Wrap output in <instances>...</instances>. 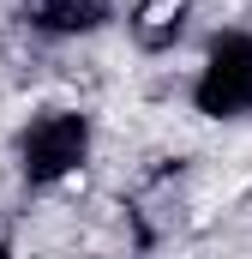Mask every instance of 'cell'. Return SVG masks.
<instances>
[{"mask_svg":"<svg viewBox=\"0 0 252 259\" xmlns=\"http://www.w3.org/2000/svg\"><path fill=\"white\" fill-rule=\"evenodd\" d=\"M186 109L198 121H246L252 115V30L228 24L198 49V66L186 78Z\"/></svg>","mask_w":252,"mask_h":259,"instance_id":"obj_2","label":"cell"},{"mask_svg":"<svg viewBox=\"0 0 252 259\" xmlns=\"http://www.w3.org/2000/svg\"><path fill=\"white\" fill-rule=\"evenodd\" d=\"M192 18H198V0H132L120 24L138 55H174L192 36Z\"/></svg>","mask_w":252,"mask_h":259,"instance_id":"obj_4","label":"cell"},{"mask_svg":"<svg viewBox=\"0 0 252 259\" xmlns=\"http://www.w3.org/2000/svg\"><path fill=\"white\" fill-rule=\"evenodd\" d=\"M18 18L42 42H90L120 24V0H18Z\"/></svg>","mask_w":252,"mask_h":259,"instance_id":"obj_3","label":"cell"},{"mask_svg":"<svg viewBox=\"0 0 252 259\" xmlns=\"http://www.w3.org/2000/svg\"><path fill=\"white\" fill-rule=\"evenodd\" d=\"M90 157H96V115L78 109V103L36 109L12 139V163H18L24 187H36V193H54L72 175H84Z\"/></svg>","mask_w":252,"mask_h":259,"instance_id":"obj_1","label":"cell"}]
</instances>
